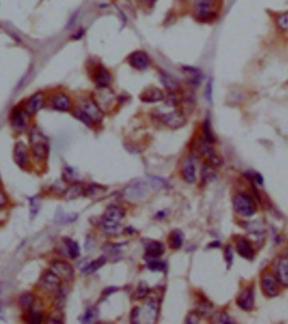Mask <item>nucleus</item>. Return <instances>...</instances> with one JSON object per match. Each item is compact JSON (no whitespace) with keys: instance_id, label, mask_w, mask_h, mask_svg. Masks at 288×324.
<instances>
[{"instance_id":"obj_1","label":"nucleus","mask_w":288,"mask_h":324,"mask_svg":"<svg viewBox=\"0 0 288 324\" xmlns=\"http://www.w3.org/2000/svg\"><path fill=\"white\" fill-rule=\"evenodd\" d=\"M72 115L89 126L99 123L102 119V111L91 98H85L80 103L78 109Z\"/></svg>"},{"instance_id":"obj_2","label":"nucleus","mask_w":288,"mask_h":324,"mask_svg":"<svg viewBox=\"0 0 288 324\" xmlns=\"http://www.w3.org/2000/svg\"><path fill=\"white\" fill-rule=\"evenodd\" d=\"M30 146L34 158L38 161L45 160L49 152L47 138L37 126L32 127L29 135Z\"/></svg>"},{"instance_id":"obj_3","label":"nucleus","mask_w":288,"mask_h":324,"mask_svg":"<svg viewBox=\"0 0 288 324\" xmlns=\"http://www.w3.org/2000/svg\"><path fill=\"white\" fill-rule=\"evenodd\" d=\"M218 0H195L193 15L196 20L202 22L211 21L216 17Z\"/></svg>"},{"instance_id":"obj_4","label":"nucleus","mask_w":288,"mask_h":324,"mask_svg":"<svg viewBox=\"0 0 288 324\" xmlns=\"http://www.w3.org/2000/svg\"><path fill=\"white\" fill-rule=\"evenodd\" d=\"M125 216L122 208L115 205L107 207L101 220V227L105 232L115 233L120 227L121 221Z\"/></svg>"},{"instance_id":"obj_5","label":"nucleus","mask_w":288,"mask_h":324,"mask_svg":"<svg viewBox=\"0 0 288 324\" xmlns=\"http://www.w3.org/2000/svg\"><path fill=\"white\" fill-rule=\"evenodd\" d=\"M234 210L239 215L249 217L256 212V205L251 196L245 194H238L233 200Z\"/></svg>"},{"instance_id":"obj_6","label":"nucleus","mask_w":288,"mask_h":324,"mask_svg":"<svg viewBox=\"0 0 288 324\" xmlns=\"http://www.w3.org/2000/svg\"><path fill=\"white\" fill-rule=\"evenodd\" d=\"M195 148L199 156L203 157L207 160L213 164L214 166H220L222 164V158L216 154L214 147L212 146V144L208 143V141L205 140L204 138L201 137L199 138L197 143L195 145Z\"/></svg>"},{"instance_id":"obj_7","label":"nucleus","mask_w":288,"mask_h":324,"mask_svg":"<svg viewBox=\"0 0 288 324\" xmlns=\"http://www.w3.org/2000/svg\"><path fill=\"white\" fill-rule=\"evenodd\" d=\"M162 123L171 129H179L186 123V118L184 113L180 109H174L172 111L162 114L159 116Z\"/></svg>"},{"instance_id":"obj_8","label":"nucleus","mask_w":288,"mask_h":324,"mask_svg":"<svg viewBox=\"0 0 288 324\" xmlns=\"http://www.w3.org/2000/svg\"><path fill=\"white\" fill-rule=\"evenodd\" d=\"M95 103L97 104L101 111L106 110L112 107V104L115 100V95L114 93L108 89V87L105 88H98V91L96 92L95 97L92 98Z\"/></svg>"},{"instance_id":"obj_9","label":"nucleus","mask_w":288,"mask_h":324,"mask_svg":"<svg viewBox=\"0 0 288 324\" xmlns=\"http://www.w3.org/2000/svg\"><path fill=\"white\" fill-rule=\"evenodd\" d=\"M276 278L284 287H288V253L279 256L274 264Z\"/></svg>"},{"instance_id":"obj_10","label":"nucleus","mask_w":288,"mask_h":324,"mask_svg":"<svg viewBox=\"0 0 288 324\" xmlns=\"http://www.w3.org/2000/svg\"><path fill=\"white\" fill-rule=\"evenodd\" d=\"M13 158L15 164L22 170H26L28 168L30 164L29 152L26 145L22 142H19L15 144L13 151Z\"/></svg>"},{"instance_id":"obj_11","label":"nucleus","mask_w":288,"mask_h":324,"mask_svg":"<svg viewBox=\"0 0 288 324\" xmlns=\"http://www.w3.org/2000/svg\"><path fill=\"white\" fill-rule=\"evenodd\" d=\"M40 285L45 290L50 292L57 293L61 289V279L51 270L46 271L40 279Z\"/></svg>"},{"instance_id":"obj_12","label":"nucleus","mask_w":288,"mask_h":324,"mask_svg":"<svg viewBox=\"0 0 288 324\" xmlns=\"http://www.w3.org/2000/svg\"><path fill=\"white\" fill-rule=\"evenodd\" d=\"M50 270L54 273L61 280L71 281L74 276V270L72 265L64 261H56L52 264Z\"/></svg>"},{"instance_id":"obj_13","label":"nucleus","mask_w":288,"mask_h":324,"mask_svg":"<svg viewBox=\"0 0 288 324\" xmlns=\"http://www.w3.org/2000/svg\"><path fill=\"white\" fill-rule=\"evenodd\" d=\"M130 66L134 69L143 71L149 66L150 59L148 55L143 51H136L130 55L128 58Z\"/></svg>"},{"instance_id":"obj_14","label":"nucleus","mask_w":288,"mask_h":324,"mask_svg":"<svg viewBox=\"0 0 288 324\" xmlns=\"http://www.w3.org/2000/svg\"><path fill=\"white\" fill-rule=\"evenodd\" d=\"M93 79L98 88H105L109 86L112 80V75L104 66L97 65L93 73Z\"/></svg>"},{"instance_id":"obj_15","label":"nucleus","mask_w":288,"mask_h":324,"mask_svg":"<svg viewBox=\"0 0 288 324\" xmlns=\"http://www.w3.org/2000/svg\"><path fill=\"white\" fill-rule=\"evenodd\" d=\"M44 102L45 96L43 93H36L35 95H32L26 102L25 110L29 115H35L43 107Z\"/></svg>"},{"instance_id":"obj_16","label":"nucleus","mask_w":288,"mask_h":324,"mask_svg":"<svg viewBox=\"0 0 288 324\" xmlns=\"http://www.w3.org/2000/svg\"><path fill=\"white\" fill-rule=\"evenodd\" d=\"M165 96L161 89L152 86L144 89L140 95V100L144 103H156L163 101Z\"/></svg>"},{"instance_id":"obj_17","label":"nucleus","mask_w":288,"mask_h":324,"mask_svg":"<svg viewBox=\"0 0 288 324\" xmlns=\"http://www.w3.org/2000/svg\"><path fill=\"white\" fill-rule=\"evenodd\" d=\"M28 114L25 109L15 110L12 115V126L15 132H23L26 131L28 126Z\"/></svg>"},{"instance_id":"obj_18","label":"nucleus","mask_w":288,"mask_h":324,"mask_svg":"<svg viewBox=\"0 0 288 324\" xmlns=\"http://www.w3.org/2000/svg\"><path fill=\"white\" fill-rule=\"evenodd\" d=\"M237 304L241 309L245 311H251L254 305V295L251 288H247L243 290L237 297Z\"/></svg>"},{"instance_id":"obj_19","label":"nucleus","mask_w":288,"mask_h":324,"mask_svg":"<svg viewBox=\"0 0 288 324\" xmlns=\"http://www.w3.org/2000/svg\"><path fill=\"white\" fill-rule=\"evenodd\" d=\"M236 250L239 255L248 260H253L254 258V251L246 238L239 237L236 241Z\"/></svg>"},{"instance_id":"obj_20","label":"nucleus","mask_w":288,"mask_h":324,"mask_svg":"<svg viewBox=\"0 0 288 324\" xmlns=\"http://www.w3.org/2000/svg\"><path fill=\"white\" fill-rule=\"evenodd\" d=\"M52 109L58 111L66 112L71 108V101L70 97L64 93H58L52 97L51 101Z\"/></svg>"},{"instance_id":"obj_21","label":"nucleus","mask_w":288,"mask_h":324,"mask_svg":"<svg viewBox=\"0 0 288 324\" xmlns=\"http://www.w3.org/2000/svg\"><path fill=\"white\" fill-rule=\"evenodd\" d=\"M277 280L271 276H263L261 279V287L265 295L269 297H275L279 294Z\"/></svg>"},{"instance_id":"obj_22","label":"nucleus","mask_w":288,"mask_h":324,"mask_svg":"<svg viewBox=\"0 0 288 324\" xmlns=\"http://www.w3.org/2000/svg\"><path fill=\"white\" fill-rule=\"evenodd\" d=\"M182 176L188 184H194L196 180V167L193 159L186 158L182 167Z\"/></svg>"},{"instance_id":"obj_23","label":"nucleus","mask_w":288,"mask_h":324,"mask_svg":"<svg viewBox=\"0 0 288 324\" xmlns=\"http://www.w3.org/2000/svg\"><path fill=\"white\" fill-rule=\"evenodd\" d=\"M183 72L191 86L198 87L202 83V73L198 69L193 67H184Z\"/></svg>"},{"instance_id":"obj_24","label":"nucleus","mask_w":288,"mask_h":324,"mask_svg":"<svg viewBox=\"0 0 288 324\" xmlns=\"http://www.w3.org/2000/svg\"><path fill=\"white\" fill-rule=\"evenodd\" d=\"M164 251L165 250H164V244H162L161 242L150 241L146 245L145 253L148 258H155L161 256Z\"/></svg>"},{"instance_id":"obj_25","label":"nucleus","mask_w":288,"mask_h":324,"mask_svg":"<svg viewBox=\"0 0 288 324\" xmlns=\"http://www.w3.org/2000/svg\"><path fill=\"white\" fill-rule=\"evenodd\" d=\"M160 79L162 83L170 93H176L179 91L180 83L179 81L176 79V77L168 74L166 72H163L160 75Z\"/></svg>"},{"instance_id":"obj_26","label":"nucleus","mask_w":288,"mask_h":324,"mask_svg":"<svg viewBox=\"0 0 288 324\" xmlns=\"http://www.w3.org/2000/svg\"><path fill=\"white\" fill-rule=\"evenodd\" d=\"M84 194H85V189H84V187L82 186L80 184H72L65 190L64 197L68 201H70V200L78 198L79 196L84 195Z\"/></svg>"},{"instance_id":"obj_27","label":"nucleus","mask_w":288,"mask_h":324,"mask_svg":"<svg viewBox=\"0 0 288 324\" xmlns=\"http://www.w3.org/2000/svg\"><path fill=\"white\" fill-rule=\"evenodd\" d=\"M183 240H184L183 232L178 229L175 230L170 233V238H169L170 247L172 250H180L183 244Z\"/></svg>"},{"instance_id":"obj_28","label":"nucleus","mask_w":288,"mask_h":324,"mask_svg":"<svg viewBox=\"0 0 288 324\" xmlns=\"http://www.w3.org/2000/svg\"><path fill=\"white\" fill-rule=\"evenodd\" d=\"M107 262V258L104 256H101L100 258L95 259V260H93L92 262H90V264H86L85 267L82 268V272L86 274V275H90V274H93L95 273V271L103 266Z\"/></svg>"},{"instance_id":"obj_29","label":"nucleus","mask_w":288,"mask_h":324,"mask_svg":"<svg viewBox=\"0 0 288 324\" xmlns=\"http://www.w3.org/2000/svg\"><path fill=\"white\" fill-rule=\"evenodd\" d=\"M64 244L66 245L67 250L69 252V255L72 259L78 258L80 254V248L77 244V242L72 240V238H64Z\"/></svg>"},{"instance_id":"obj_30","label":"nucleus","mask_w":288,"mask_h":324,"mask_svg":"<svg viewBox=\"0 0 288 324\" xmlns=\"http://www.w3.org/2000/svg\"><path fill=\"white\" fill-rule=\"evenodd\" d=\"M34 302H35L34 295L31 293H25L20 297V307H22V309L25 310L26 312L32 309Z\"/></svg>"},{"instance_id":"obj_31","label":"nucleus","mask_w":288,"mask_h":324,"mask_svg":"<svg viewBox=\"0 0 288 324\" xmlns=\"http://www.w3.org/2000/svg\"><path fill=\"white\" fill-rule=\"evenodd\" d=\"M145 190L146 189L144 184H136L131 187V189H127V195L130 198H139V196H143L145 194Z\"/></svg>"},{"instance_id":"obj_32","label":"nucleus","mask_w":288,"mask_h":324,"mask_svg":"<svg viewBox=\"0 0 288 324\" xmlns=\"http://www.w3.org/2000/svg\"><path fill=\"white\" fill-rule=\"evenodd\" d=\"M202 132H203L202 138H204L205 140L208 141V143H210L212 144H214L215 143L216 139H215V137H214V133H213V131L211 129L210 121H209L208 119H207L204 121V123H203Z\"/></svg>"},{"instance_id":"obj_33","label":"nucleus","mask_w":288,"mask_h":324,"mask_svg":"<svg viewBox=\"0 0 288 324\" xmlns=\"http://www.w3.org/2000/svg\"><path fill=\"white\" fill-rule=\"evenodd\" d=\"M149 291L148 286L145 282H141L137 288V290L134 293L133 296H134L135 300H142V299L145 298L149 294Z\"/></svg>"},{"instance_id":"obj_34","label":"nucleus","mask_w":288,"mask_h":324,"mask_svg":"<svg viewBox=\"0 0 288 324\" xmlns=\"http://www.w3.org/2000/svg\"><path fill=\"white\" fill-rule=\"evenodd\" d=\"M25 321L29 324H40L42 321V315L39 312L31 309L27 311Z\"/></svg>"},{"instance_id":"obj_35","label":"nucleus","mask_w":288,"mask_h":324,"mask_svg":"<svg viewBox=\"0 0 288 324\" xmlns=\"http://www.w3.org/2000/svg\"><path fill=\"white\" fill-rule=\"evenodd\" d=\"M276 24L280 31L288 32V11L276 18Z\"/></svg>"},{"instance_id":"obj_36","label":"nucleus","mask_w":288,"mask_h":324,"mask_svg":"<svg viewBox=\"0 0 288 324\" xmlns=\"http://www.w3.org/2000/svg\"><path fill=\"white\" fill-rule=\"evenodd\" d=\"M56 301L55 306L58 310H62L64 307L65 301H66L67 290L65 288L61 287L60 290L56 294Z\"/></svg>"},{"instance_id":"obj_37","label":"nucleus","mask_w":288,"mask_h":324,"mask_svg":"<svg viewBox=\"0 0 288 324\" xmlns=\"http://www.w3.org/2000/svg\"><path fill=\"white\" fill-rule=\"evenodd\" d=\"M46 323L48 324H63L64 323V315L61 313V310H57L52 313L46 319Z\"/></svg>"},{"instance_id":"obj_38","label":"nucleus","mask_w":288,"mask_h":324,"mask_svg":"<svg viewBox=\"0 0 288 324\" xmlns=\"http://www.w3.org/2000/svg\"><path fill=\"white\" fill-rule=\"evenodd\" d=\"M147 267L150 270L154 271V272H164L165 269H166V265L164 264V262L159 261V260H152V261L148 262Z\"/></svg>"},{"instance_id":"obj_39","label":"nucleus","mask_w":288,"mask_h":324,"mask_svg":"<svg viewBox=\"0 0 288 324\" xmlns=\"http://www.w3.org/2000/svg\"><path fill=\"white\" fill-rule=\"evenodd\" d=\"M202 314L199 313L198 311H192L189 313L186 316V319L184 320V323L187 324H196L201 321Z\"/></svg>"},{"instance_id":"obj_40","label":"nucleus","mask_w":288,"mask_h":324,"mask_svg":"<svg viewBox=\"0 0 288 324\" xmlns=\"http://www.w3.org/2000/svg\"><path fill=\"white\" fill-rule=\"evenodd\" d=\"M30 207H31V215L32 216H35L40 208V200L38 197L36 196L30 199Z\"/></svg>"},{"instance_id":"obj_41","label":"nucleus","mask_w":288,"mask_h":324,"mask_svg":"<svg viewBox=\"0 0 288 324\" xmlns=\"http://www.w3.org/2000/svg\"><path fill=\"white\" fill-rule=\"evenodd\" d=\"M104 187L100 186V185H92L90 186L89 189H87L85 190V195H89V196H96L97 195H101L102 193L106 191V189L104 190Z\"/></svg>"},{"instance_id":"obj_42","label":"nucleus","mask_w":288,"mask_h":324,"mask_svg":"<svg viewBox=\"0 0 288 324\" xmlns=\"http://www.w3.org/2000/svg\"><path fill=\"white\" fill-rule=\"evenodd\" d=\"M95 318V309L93 308H89V309L86 310V312L84 313V316L82 317L81 319V321L83 323H90L92 321L93 319Z\"/></svg>"},{"instance_id":"obj_43","label":"nucleus","mask_w":288,"mask_h":324,"mask_svg":"<svg viewBox=\"0 0 288 324\" xmlns=\"http://www.w3.org/2000/svg\"><path fill=\"white\" fill-rule=\"evenodd\" d=\"M224 255L225 260H226L227 264H228V269H229L232 264H233V259H234V253H233V250L231 249L230 246H228V247L226 248Z\"/></svg>"},{"instance_id":"obj_44","label":"nucleus","mask_w":288,"mask_h":324,"mask_svg":"<svg viewBox=\"0 0 288 324\" xmlns=\"http://www.w3.org/2000/svg\"><path fill=\"white\" fill-rule=\"evenodd\" d=\"M214 322L218 323V324H232L233 323L230 318H229V316L226 313H219V315L216 318V320Z\"/></svg>"},{"instance_id":"obj_45","label":"nucleus","mask_w":288,"mask_h":324,"mask_svg":"<svg viewBox=\"0 0 288 324\" xmlns=\"http://www.w3.org/2000/svg\"><path fill=\"white\" fill-rule=\"evenodd\" d=\"M139 313H140L139 307L133 308L132 313H131V322L133 324H139Z\"/></svg>"},{"instance_id":"obj_46","label":"nucleus","mask_w":288,"mask_h":324,"mask_svg":"<svg viewBox=\"0 0 288 324\" xmlns=\"http://www.w3.org/2000/svg\"><path fill=\"white\" fill-rule=\"evenodd\" d=\"M152 184L154 188H162L164 186L165 182L159 178H152Z\"/></svg>"},{"instance_id":"obj_47","label":"nucleus","mask_w":288,"mask_h":324,"mask_svg":"<svg viewBox=\"0 0 288 324\" xmlns=\"http://www.w3.org/2000/svg\"><path fill=\"white\" fill-rule=\"evenodd\" d=\"M7 202H8V199H7L5 193L0 189V208L5 207Z\"/></svg>"},{"instance_id":"obj_48","label":"nucleus","mask_w":288,"mask_h":324,"mask_svg":"<svg viewBox=\"0 0 288 324\" xmlns=\"http://www.w3.org/2000/svg\"><path fill=\"white\" fill-rule=\"evenodd\" d=\"M206 95H207L208 101L212 100V95H213V83H212V81L211 80L208 82V85H207Z\"/></svg>"},{"instance_id":"obj_49","label":"nucleus","mask_w":288,"mask_h":324,"mask_svg":"<svg viewBox=\"0 0 288 324\" xmlns=\"http://www.w3.org/2000/svg\"><path fill=\"white\" fill-rule=\"evenodd\" d=\"M140 2H141L143 5L150 8V7H153L155 4L157 0H140Z\"/></svg>"},{"instance_id":"obj_50","label":"nucleus","mask_w":288,"mask_h":324,"mask_svg":"<svg viewBox=\"0 0 288 324\" xmlns=\"http://www.w3.org/2000/svg\"><path fill=\"white\" fill-rule=\"evenodd\" d=\"M2 312V305H1V303H0V313Z\"/></svg>"},{"instance_id":"obj_51","label":"nucleus","mask_w":288,"mask_h":324,"mask_svg":"<svg viewBox=\"0 0 288 324\" xmlns=\"http://www.w3.org/2000/svg\"><path fill=\"white\" fill-rule=\"evenodd\" d=\"M0 292H1V288H0Z\"/></svg>"}]
</instances>
